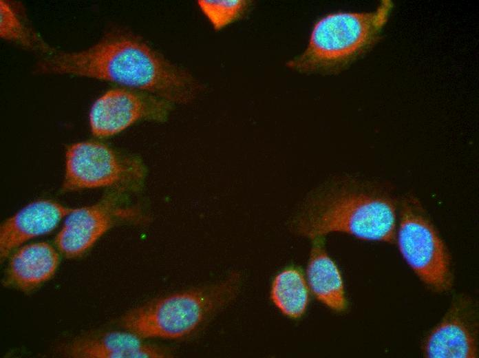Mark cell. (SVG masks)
Segmentation results:
<instances>
[{"label": "cell", "instance_id": "obj_13", "mask_svg": "<svg viewBox=\"0 0 479 358\" xmlns=\"http://www.w3.org/2000/svg\"><path fill=\"white\" fill-rule=\"evenodd\" d=\"M308 282L316 298L336 312L347 308L341 273L324 249L321 238L313 240L307 266Z\"/></svg>", "mask_w": 479, "mask_h": 358}, {"label": "cell", "instance_id": "obj_6", "mask_svg": "<svg viewBox=\"0 0 479 358\" xmlns=\"http://www.w3.org/2000/svg\"><path fill=\"white\" fill-rule=\"evenodd\" d=\"M398 244L407 263L427 285L438 291L451 288L447 249L419 206L412 200L405 202L403 207Z\"/></svg>", "mask_w": 479, "mask_h": 358}, {"label": "cell", "instance_id": "obj_4", "mask_svg": "<svg viewBox=\"0 0 479 358\" xmlns=\"http://www.w3.org/2000/svg\"><path fill=\"white\" fill-rule=\"evenodd\" d=\"M392 8L383 1L372 12H337L319 20L306 50L288 63L300 72L339 67L371 47L377 40Z\"/></svg>", "mask_w": 479, "mask_h": 358}, {"label": "cell", "instance_id": "obj_5", "mask_svg": "<svg viewBox=\"0 0 479 358\" xmlns=\"http://www.w3.org/2000/svg\"><path fill=\"white\" fill-rule=\"evenodd\" d=\"M142 163L122 156L106 145L84 141L70 145L65 152L63 191L104 187L119 189L138 185L144 176Z\"/></svg>", "mask_w": 479, "mask_h": 358}, {"label": "cell", "instance_id": "obj_2", "mask_svg": "<svg viewBox=\"0 0 479 358\" xmlns=\"http://www.w3.org/2000/svg\"><path fill=\"white\" fill-rule=\"evenodd\" d=\"M396 206L381 193L356 184H334L315 191L291 221L297 235L314 240L341 232L369 241L393 242Z\"/></svg>", "mask_w": 479, "mask_h": 358}, {"label": "cell", "instance_id": "obj_11", "mask_svg": "<svg viewBox=\"0 0 479 358\" xmlns=\"http://www.w3.org/2000/svg\"><path fill=\"white\" fill-rule=\"evenodd\" d=\"M64 354L75 358H162L161 348L142 343L131 333L110 332L75 339L64 348Z\"/></svg>", "mask_w": 479, "mask_h": 358}, {"label": "cell", "instance_id": "obj_3", "mask_svg": "<svg viewBox=\"0 0 479 358\" xmlns=\"http://www.w3.org/2000/svg\"><path fill=\"white\" fill-rule=\"evenodd\" d=\"M240 278L233 273L213 286L178 293L150 302L126 314L123 326L140 338L183 337L234 298Z\"/></svg>", "mask_w": 479, "mask_h": 358}, {"label": "cell", "instance_id": "obj_15", "mask_svg": "<svg viewBox=\"0 0 479 358\" xmlns=\"http://www.w3.org/2000/svg\"><path fill=\"white\" fill-rule=\"evenodd\" d=\"M270 297L284 315L292 319L301 317L309 300L308 288L301 273L294 268L281 271L273 282Z\"/></svg>", "mask_w": 479, "mask_h": 358}, {"label": "cell", "instance_id": "obj_10", "mask_svg": "<svg viewBox=\"0 0 479 358\" xmlns=\"http://www.w3.org/2000/svg\"><path fill=\"white\" fill-rule=\"evenodd\" d=\"M73 209L48 200L24 207L1 226V260L25 242L52 231Z\"/></svg>", "mask_w": 479, "mask_h": 358}, {"label": "cell", "instance_id": "obj_9", "mask_svg": "<svg viewBox=\"0 0 479 358\" xmlns=\"http://www.w3.org/2000/svg\"><path fill=\"white\" fill-rule=\"evenodd\" d=\"M120 213L113 196L95 204L74 209L55 238L57 248L67 257L81 255L112 227Z\"/></svg>", "mask_w": 479, "mask_h": 358}, {"label": "cell", "instance_id": "obj_8", "mask_svg": "<svg viewBox=\"0 0 479 358\" xmlns=\"http://www.w3.org/2000/svg\"><path fill=\"white\" fill-rule=\"evenodd\" d=\"M475 302L460 296L427 336L423 347L430 358L478 357V312Z\"/></svg>", "mask_w": 479, "mask_h": 358}, {"label": "cell", "instance_id": "obj_1", "mask_svg": "<svg viewBox=\"0 0 479 358\" xmlns=\"http://www.w3.org/2000/svg\"><path fill=\"white\" fill-rule=\"evenodd\" d=\"M39 74H70L116 83L171 103H187L201 85L140 38L111 32L87 49L46 55L34 67Z\"/></svg>", "mask_w": 479, "mask_h": 358}, {"label": "cell", "instance_id": "obj_7", "mask_svg": "<svg viewBox=\"0 0 479 358\" xmlns=\"http://www.w3.org/2000/svg\"><path fill=\"white\" fill-rule=\"evenodd\" d=\"M171 103L145 92L114 88L100 96L89 112L92 134L98 138L115 135L140 120L164 121Z\"/></svg>", "mask_w": 479, "mask_h": 358}, {"label": "cell", "instance_id": "obj_12", "mask_svg": "<svg viewBox=\"0 0 479 358\" xmlns=\"http://www.w3.org/2000/svg\"><path fill=\"white\" fill-rule=\"evenodd\" d=\"M58 264V253L49 244H28L20 248L11 257L7 280L21 290H30L50 278Z\"/></svg>", "mask_w": 479, "mask_h": 358}, {"label": "cell", "instance_id": "obj_14", "mask_svg": "<svg viewBox=\"0 0 479 358\" xmlns=\"http://www.w3.org/2000/svg\"><path fill=\"white\" fill-rule=\"evenodd\" d=\"M0 36L24 48L46 55L56 52L33 29L21 3L0 1Z\"/></svg>", "mask_w": 479, "mask_h": 358}, {"label": "cell", "instance_id": "obj_16", "mask_svg": "<svg viewBox=\"0 0 479 358\" xmlns=\"http://www.w3.org/2000/svg\"><path fill=\"white\" fill-rule=\"evenodd\" d=\"M201 11L215 30L241 19L248 11L251 1L245 0L198 1Z\"/></svg>", "mask_w": 479, "mask_h": 358}]
</instances>
